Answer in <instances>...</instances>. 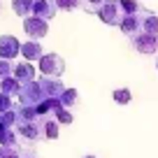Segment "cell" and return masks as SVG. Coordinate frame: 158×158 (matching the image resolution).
Returning <instances> with one entry per match:
<instances>
[{"instance_id":"cell-1","label":"cell","mask_w":158,"mask_h":158,"mask_svg":"<svg viewBox=\"0 0 158 158\" xmlns=\"http://www.w3.org/2000/svg\"><path fill=\"white\" fill-rule=\"evenodd\" d=\"M16 98H19L21 107H37L40 102H44V100H47V93H44V89L40 86V81L35 79V81H30V84L21 86V91H19Z\"/></svg>"},{"instance_id":"cell-2","label":"cell","mask_w":158,"mask_h":158,"mask_svg":"<svg viewBox=\"0 0 158 158\" xmlns=\"http://www.w3.org/2000/svg\"><path fill=\"white\" fill-rule=\"evenodd\" d=\"M98 16L107 26H121L126 19V12L121 7V0H105V5L98 10Z\"/></svg>"},{"instance_id":"cell-3","label":"cell","mask_w":158,"mask_h":158,"mask_svg":"<svg viewBox=\"0 0 158 158\" xmlns=\"http://www.w3.org/2000/svg\"><path fill=\"white\" fill-rule=\"evenodd\" d=\"M37 63H40V74H42V77L60 79V74L65 72V60L60 58L58 54H44Z\"/></svg>"},{"instance_id":"cell-4","label":"cell","mask_w":158,"mask_h":158,"mask_svg":"<svg viewBox=\"0 0 158 158\" xmlns=\"http://www.w3.org/2000/svg\"><path fill=\"white\" fill-rule=\"evenodd\" d=\"M23 30L28 35V40H37L40 42L49 33V23L44 19H40V16H28V19H23Z\"/></svg>"},{"instance_id":"cell-5","label":"cell","mask_w":158,"mask_h":158,"mask_svg":"<svg viewBox=\"0 0 158 158\" xmlns=\"http://www.w3.org/2000/svg\"><path fill=\"white\" fill-rule=\"evenodd\" d=\"M16 133H19L21 139H26V142H37V139H42V126H40V121H21V123H16Z\"/></svg>"},{"instance_id":"cell-6","label":"cell","mask_w":158,"mask_h":158,"mask_svg":"<svg viewBox=\"0 0 158 158\" xmlns=\"http://www.w3.org/2000/svg\"><path fill=\"white\" fill-rule=\"evenodd\" d=\"M133 47L139 54H158V35L139 33V35L133 37Z\"/></svg>"},{"instance_id":"cell-7","label":"cell","mask_w":158,"mask_h":158,"mask_svg":"<svg viewBox=\"0 0 158 158\" xmlns=\"http://www.w3.org/2000/svg\"><path fill=\"white\" fill-rule=\"evenodd\" d=\"M21 54V42L14 35H0V58L12 60Z\"/></svg>"},{"instance_id":"cell-8","label":"cell","mask_w":158,"mask_h":158,"mask_svg":"<svg viewBox=\"0 0 158 158\" xmlns=\"http://www.w3.org/2000/svg\"><path fill=\"white\" fill-rule=\"evenodd\" d=\"M144 12H147V10H144ZM144 12H142V14H128V16L123 19V23L118 26V28L123 30V35H128L130 40H133L135 35H139V33H142V21H144Z\"/></svg>"},{"instance_id":"cell-9","label":"cell","mask_w":158,"mask_h":158,"mask_svg":"<svg viewBox=\"0 0 158 158\" xmlns=\"http://www.w3.org/2000/svg\"><path fill=\"white\" fill-rule=\"evenodd\" d=\"M56 12H58V7H56V0H35L33 5V16H40V19H54Z\"/></svg>"},{"instance_id":"cell-10","label":"cell","mask_w":158,"mask_h":158,"mask_svg":"<svg viewBox=\"0 0 158 158\" xmlns=\"http://www.w3.org/2000/svg\"><path fill=\"white\" fill-rule=\"evenodd\" d=\"M37 81H40V86L44 89L47 98H60V93L68 89V86H63V81L56 79V77H40Z\"/></svg>"},{"instance_id":"cell-11","label":"cell","mask_w":158,"mask_h":158,"mask_svg":"<svg viewBox=\"0 0 158 158\" xmlns=\"http://www.w3.org/2000/svg\"><path fill=\"white\" fill-rule=\"evenodd\" d=\"M35 74H37V70H35V65L30 63V60H23V63H16L14 65V77L19 79L21 84H30V81H35Z\"/></svg>"},{"instance_id":"cell-12","label":"cell","mask_w":158,"mask_h":158,"mask_svg":"<svg viewBox=\"0 0 158 158\" xmlns=\"http://www.w3.org/2000/svg\"><path fill=\"white\" fill-rule=\"evenodd\" d=\"M21 56L30 63H35V60H40L44 56V49H42V44L37 40H28V42H21Z\"/></svg>"},{"instance_id":"cell-13","label":"cell","mask_w":158,"mask_h":158,"mask_svg":"<svg viewBox=\"0 0 158 158\" xmlns=\"http://www.w3.org/2000/svg\"><path fill=\"white\" fill-rule=\"evenodd\" d=\"M40 126H42V139H58V121L54 116H47V118H40Z\"/></svg>"},{"instance_id":"cell-14","label":"cell","mask_w":158,"mask_h":158,"mask_svg":"<svg viewBox=\"0 0 158 158\" xmlns=\"http://www.w3.org/2000/svg\"><path fill=\"white\" fill-rule=\"evenodd\" d=\"M33 5H35V0H12V10H14V14L21 16V19L33 16Z\"/></svg>"},{"instance_id":"cell-15","label":"cell","mask_w":158,"mask_h":158,"mask_svg":"<svg viewBox=\"0 0 158 158\" xmlns=\"http://www.w3.org/2000/svg\"><path fill=\"white\" fill-rule=\"evenodd\" d=\"M21 81L16 77H7V79H2V86H0V93H5V95H10V98H16L19 95V91H21Z\"/></svg>"},{"instance_id":"cell-16","label":"cell","mask_w":158,"mask_h":158,"mask_svg":"<svg viewBox=\"0 0 158 158\" xmlns=\"http://www.w3.org/2000/svg\"><path fill=\"white\" fill-rule=\"evenodd\" d=\"M0 147H19V133L14 128L0 130Z\"/></svg>"},{"instance_id":"cell-17","label":"cell","mask_w":158,"mask_h":158,"mask_svg":"<svg viewBox=\"0 0 158 158\" xmlns=\"http://www.w3.org/2000/svg\"><path fill=\"white\" fill-rule=\"evenodd\" d=\"M142 33H151V35H158V16L153 12H144V21H142Z\"/></svg>"},{"instance_id":"cell-18","label":"cell","mask_w":158,"mask_h":158,"mask_svg":"<svg viewBox=\"0 0 158 158\" xmlns=\"http://www.w3.org/2000/svg\"><path fill=\"white\" fill-rule=\"evenodd\" d=\"M60 105H63V107H74V105L79 102V93H77V89H65L63 93H60Z\"/></svg>"},{"instance_id":"cell-19","label":"cell","mask_w":158,"mask_h":158,"mask_svg":"<svg viewBox=\"0 0 158 158\" xmlns=\"http://www.w3.org/2000/svg\"><path fill=\"white\" fill-rule=\"evenodd\" d=\"M112 98H114V102H118V105H128L130 100H133V93H130V89H114Z\"/></svg>"},{"instance_id":"cell-20","label":"cell","mask_w":158,"mask_h":158,"mask_svg":"<svg viewBox=\"0 0 158 158\" xmlns=\"http://www.w3.org/2000/svg\"><path fill=\"white\" fill-rule=\"evenodd\" d=\"M121 7H123L126 16H128V14H142V12H144V7L139 5L137 0H121Z\"/></svg>"},{"instance_id":"cell-21","label":"cell","mask_w":158,"mask_h":158,"mask_svg":"<svg viewBox=\"0 0 158 158\" xmlns=\"http://www.w3.org/2000/svg\"><path fill=\"white\" fill-rule=\"evenodd\" d=\"M56 7L63 12H72V10L84 7V0H56Z\"/></svg>"},{"instance_id":"cell-22","label":"cell","mask_w":158,"mask_h":158,"mask_svg":"<svg viewBox=\"0 0 158 158\" xmlns=\"http://www.w3.org/2000/svg\"><path fill=\"white\" fill-rule=\"evenodd\" d=\"M54 118H56V121H58L60 126H70V123H72V121H74L72 112H70L68 107H60L58 112H56V116H54Z\"/></svg>"},{"instance_id":"cell-23","label":"cell","mask_w":158,"mask_h":158,"mask_svg":"<svg viewBox=\"0 0 158 158\" xmlns=\"http://www.w3.org/2000/svg\"><path fill=\"white\" fill-rule=\"evenodd\" d=\"M7 77H14V65L10 60L0 58V79H7Z\"/></svg>"},{"instance_id":"cell-24","label":"cell","mask_w":158,"mask_h":158,"mask_svg":"<svg viewBox=\"0 0 158 158\" xmlns=\"http://www.w3.org/2000/svg\"><path fill=\"white\" fill-rule=\"evenodd\" d=\"M0 158H23L19 147H0Z\"/></svg>"},{"instance_id":"cell-25","label":"cell","mask_w":158,"mask_h":158,"mask_svg":"<svg viewBox=\"0 0 158 158\" xmlns=\"http://www.w3.org/2000/svg\"><path fill=\"white\" fill-rule=\"evenodd\" d=\"M105 5V0H84V10L91 14H98V10Z\"/></svg>"},{"instance_id":"cell-26","label":"cell","mask_w":158,"mask_h":158,"mask_svg":"<svg viewBox=\"0 0 158 158\" xmlns=\"http://www.w3.org/2000/svg\"><path fill=\"white\" fill-rule=\"evenodd\" d=\"M10 109H12V98L5 95V93H0V114L10 112Z\"/></svg>"},{"instance_id":"cell-27","label":"cell","mask_w":158,"mask_h":158,"mask_svg":"<svg viewBox=\"0 0 158 158\" xmlns=\"http://www.w3.org/2000/svg\"><path fill=\"white\" fill-rule=\"evenodd\" d=\"M21 156H23V158H37L33 149H21Z\"/></svg>"},{"instance_id":"cell-28","label":"cell","mask_w":158,"mask_h":158,"mask_svg":"<svg viewBox=\"0 0 158 158\" xmlns=\"http://www.w3.org/2000/svg\"><path fill=\"white\" fill-rule=\"evenodd\" d=\"M84 158H95V156H84Z\"/></svg>"},{"instance_id":"cell-29","label":"cell","mask_w":158,"mask_h":158,"mask_svg":"<svg viewBox=\"0 0 158 158\" xmlns=\"http://www.w3.org/2000/svg\"><path fill=\"white\" fill-rule=\"evenodd\" d=\"M0 86H2V79H0Z\"/></svg>"},{"instance_id":"cell-30","label":"cell","mask_w":158,"mask_h":158,"mask_svg":"<svg viewBox=\"0 0 158 158\" xmlns=\"http://www.w3.org/2000/svg\"><path fill=\"white\" fill-rule=\"evenodd\" d=\"M0 116H2V114H0Z\"/></svg>"}]
</instances>
